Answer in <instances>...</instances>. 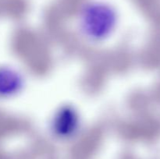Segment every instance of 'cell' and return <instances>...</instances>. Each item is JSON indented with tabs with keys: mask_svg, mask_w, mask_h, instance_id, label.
I'll list each match as a JSON object with an SVG mask.
<instances>
[{
	"mask_svg": "<svg viewBox=\"0 0 160 159\" xmlns=\"http://www.w3.org/2000/svg\"><path fill=\"white\" fill-rule=\"evenodd\" d=\"M82 129L80 112L72 104H62L56 109L50 118L49 132L59 140L75 138Z\"/></svg>",
	"mask_w": 160,
	"mask_h": 159,
	"instance_id": "obj_2",
	"label": "cell"
},
{
	"mask_svg": "<svg viewBox=\"0 0 160 159\" xmlns=\"http://www.w3.org/2000/svg\"><path fill=\"white\" fill-rule=\"evenodd\" d=\"M117 11L103 2H89L80 9L78 28L80 34L91 43H102L110 37L117 26Z\"/></svg>",
	"mask_w": 160,
	"mask_h": 159,
	"instance_id": "obj_1",
	"label": "cell"
},
{
	"mask_svg": "<svg viewBox=\"0 0 160 159\" xmlns=\"http://www.w3.org/2000/svg\"><path fill=\"white\" fill-rule=\"evenodd\" d=\"M24 78L21 73L11 66H0V98H12L23 90Z\"/></svg>",
	"mask_w": 160,
	"mask_h": 159,
	"instance_id": "obj_3",
	"label": "cell"
}]
</instances>
